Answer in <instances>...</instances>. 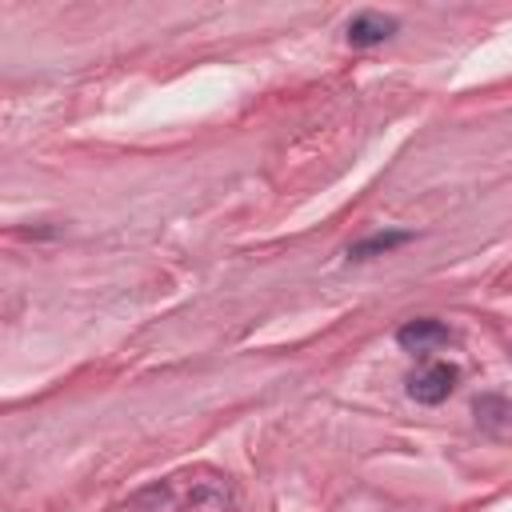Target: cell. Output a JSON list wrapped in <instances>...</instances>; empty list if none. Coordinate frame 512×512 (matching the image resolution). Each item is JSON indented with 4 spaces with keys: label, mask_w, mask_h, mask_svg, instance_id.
<instances>
[{
    "label": "cell",
    "mask_w": 512,
    "mask_h": 512,
    "mask_svg": "<svg viewBox=\"0 0 512 512\" xmlns=\"http://www.w3.org/2000/svg\"><path fill=\"white\" fill-rule=\"evenodd\" d=\"M408 240H412V232H400V228L372 232V236L348 244V260H372V256H384V252H392V248H400V244H408Z\"/></svg>",
    "instance_id": "4"
},
{
    "label": "cell",
    "mask_w": 512,
    "mask_h": 512,
    "mask_svg": "<svg viewBox=\"0 0 512 512\" xmlns=\"http://www.w3.org/2000/svg\"><path fill=\"white\" fill-rule=\"evenodd\" d=\"M476 420H480V428H488L492 436H504V432H508V400L496 396V392L480 396V400H476Z\"/></svg>",
    "instance_id": "5"
},
{
    "label": "cell",
    "mask_w": 512,
    "mask_h": 512,
    "mask_svg": "<svg viewBox=\"0 0 512 512\" xmlns=\"http://www.w3.org/2000/svg\"><path fill=\"white\" fill-rule=\"evenodd\" d=\"M396 344L404 348V352H432V348H440V344H452V332H448V324H440L436 316H412V320H404L400 328H396Z\"/></svg>",
    "instance_id": "2"
},
{
    "label": "cell",
    "mask_w": 512,
    "mask_h": 512,
    "mask_svg": "<svg viewBox=\"0 0 512 512\" xmlns=\"http://www.w3.org/2000/svg\"><path fill=\"white\" fill-rule=\"evenodd\" d=\"M456 380H460V368L448 364V360H432L424 368H416L404 384H408V396L416 404H444L452 392H456Z\"/></svg>",
    "instance_id": "1"
},
{
    "label": "cell",
    "mask_w": 512,
    "mask_h": 512,
    "mask_svg": "<svg viewBox=\"0 0 512 512\" xmlns=\"http://www.w3.org/2000/svg\"><path fill=\"white\" fill-rule=\"evenodd\" d=\"M400 28L396 16H384V12H356L348 24H344V40L352 48H376L384 40H392Z\"/></svg>",
    "instance_id": "3"
}]
</instances>
